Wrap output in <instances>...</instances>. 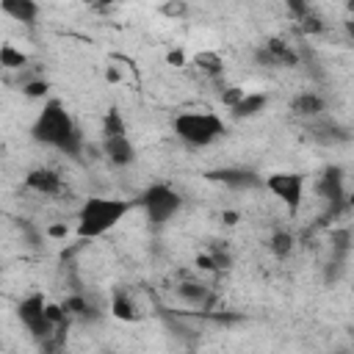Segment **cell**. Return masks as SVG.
Here are the masks:
<instances>
[{
  "label": "cell",
  "instance_id": "cell-21",
  "mask_svg": "<svg viewBox=\"0 0 354 354\" xmlns=\"http://www.w3.org/2000/svg\"><path fill=\"white\" fill-rule=\"evenodd\" d=\"M194 64H196L205 75H210V77H218V75L224 72V61H221V55H216V53H199V55L194 58Z\"/></svg>",
  "mask_w": 354,
  "mask_h": 354
},
{
  "label": "cell",
  "instance_id": "cell-28",
  "mask_svg": "<svg viewBox=\"0 0 354 354\" xmlns=\"http://www.w3.org/2000/svg\"><path fill=\"white\" fill-rule=\"evenodd\" d=\"M166 61H169L171 66H183V64H185V53H183V50H169V53H166Z\"/></svg>",
  "mask_w": 354,
  "mask_h": 354
},
{
  "label": "cell",
  "instance_id": "cell-15",
  "mask_svg": "<svg viewBox=\"0 0 354 354\" xmlns=\"http://www.w3.org/2000/svg\"><path fill=\"white\" fill-rule=\"evenodd\" d=\"M177 296L191 307H207L210 304V290L202 282H180L177 285Z\"/></svg>",
  "mask_w": 354,
  "mask_h": 354
},
{
  "label": "cell",
  "instance_id": "cell-12",
  "mask_svg": "<svg viewBox=\"0 0 354 354\" xmlns=\"http://www.w3.org/2000/svg\"><path fill=\"white\" fill-rule=\"evenodd\" d=\"M0 8H3V14H8L17 22H25V25H33L41 11L39 3H33V0H0Z\"/></svg>",
  "mask_w": 354,
  "mask_h": 354
},
{
  "label": "cell",
  "instance_id": "cell-19",
  "mask_svg": "<svg viewBox=\"0 0 354 354\" xmlns=\"http://www.w3.org/2000/svg\"><path fill=\"white\" fill-rule=\"evenodd\" d=\"M263 47L277 58V64H279V66H293V64H296V53H293L282 39H268Z\"/></svg>",
  "mask_w": 354,
  "mask_h": 354
},
{
  "label": "cell",
  "instance_id": "cell-25",
  "mask_svg": "<svg viewBox=\"0 0 354 354\" xmlns=\"http://www.w3.org/2000/svg\"><path fill=\"white\" fill-rule=\"evenodd\" d=\"M160 11H163L166 17H185V14H188V3H183V0H171V3H163Z\"/></svg>",
  "mask_w": 354,
  "mask_h": 354
},
{
  "label": "cell",
  "instance_id": "cell-16",
  "mask_svg": "<svg viewBox=\"0 0 354 354\" xmlns=\"http://www.w3.org/2000/svg\"><path fill=\"white\" fill-rule=\"evenodd\" d=\"M111 315L119 318V321H138V307L133 301V296H127L124 290H116L113 299H111Z\"/></svg>",
  "mask_w": 354,
  "mask_h": 354
},
{
  "label": "cell",
  "instance_id": "cell-8",
  "mask_svg": "<svg viewBox=\"0 0 354 354\" xmlns=\"http://www.w3.org/2000/svg\"><path fill=\"white\" fill-rule=\"evenodd\" d=\"M102 155L111 166L116 169H124L136 160V147L127 136H119V138H102Z\"/></svg>",
  "mask_w": 354,
  "mask_h": 354
},
{
  "label": "cell",
  "instance_id": "cell-14",
  "mask_svg": "<svg viewBox=\"0 0 354 354\" xmlns=\"http://www.w3.org/2000/svg\"><path fill=\"white\" fill-rule=\"evenodd\" d=\"M310 136H313L315 141H321V144H340V141H348V133H346L340 124H335V122H318V119H313Z\"/></svg>",
  "mask_w": 354,
  "mask_h": 354
},
{
  "label": "cell",
  "instance_id": "cell-13",
  "mask_svg": "<svg viewBox=\"0 0 354 354\" xmlns=\"http://www.w3.org/2000/svg\"><path fill=\"white\" fill-rule=\"evenodd\" d=\"M266 105H268V94L252 91V94H243V100H241L230 113H232V119H252V116H257L260 111H266Z\"/></svg>",
  "mask_w": 354,
  "mask_h": 354
},
{
  "label": "cell",
  "instance_id": "cell-31",
  "mask_svg": "<svg viewBox=\"0 0 354 354\" xmlns=\"http://www.w3.org/2000/svg\"><path fill=\"white\" fill-rule=\"evenodd\" d=\"M105 77H108V80H119V69H116V66H108V69H105Z\"/></svg>",
  "mask_w": 354,
  "mask_h": 354
},
{
  "label": "cell",
  "instance_id": "cell-32",
  "mask_svg": "<svg viewBox=\"0 0 354 354\" xmlns=\"http://www.w3.org/2000/svg\"><path fill=\"white\" fill-rule=\"evenodd\" d=\"M346 30H348V33L354 36V19H348V22H346Z\"/></svg>",
  "mask_w": 354,
  "mask_h": 354
},
{
  "label": "cell",
  "instance_id": "cell-5",
  "mask_svg": "<svg viewBox=\"0 0 354 354\" xmlns=\"http://www.w3.org/2000/svg\"><path fill=\"white\" fill-rule=\"evenodd\" d=\"M17 318L22 321V326H25L36 340H47V337L55 332V326H53L50 318H47V299H44V293H39V290L28 293V296L17 304Z\"/></svg>",
  "mask_w": 354,
  "mask_h": 354
},
{
  "label": "cell",
  "instance_id": "cell-20",
  "mask_svg": "<svg viewBox=\"0 0 354 354\" xmlns=\"http://www.w3.org/2000/svg\"><path fill=\"white\" fill-rule=\"evenodd\" d=\"M25 64H28V55L22 50H17L14 44H3L0 47V66H6V69H25Z\"/></svg>",
  "mask_w": 354,
  "mask_h": 354
},
{
  "label": "cell",
  "instance_id": "cell-29",
  "mask_svg": "<svg viewBox=\"0 0 354 354\" xmlns=\"http://www.w3.org/2000/svg\"><path fill=\"white\" fill-rule=\"evenodd\" d=\"M47 235H50V238H66L69 230H66V224H53V227L47 230Z\"/></svg>",
  "mask_w": 354,
  "mask_h": 354
},
{
  "label": "cell",
  "instance_id": "cell-11",
  "mask_svg": "<svg viewBox=\"0 0 354 354\" xmlns=\"http://www.w3.org/2000/svg\"><path fill=\"white\" fill-rule=\"evenodd\" d=\"M290 108H293V113L296 116H301V119H318L324 111H326V102H324V97L321 94H315V91H301V94H296L293 97V102H290Z\"/></svg>",
  "mask_w": 354,
  "mask_h": 354
},
{
  "label": "cell",
  "instance_id": "cell-10",
  "mask_svg": "<svg viewBox=\"0 0 354 354\" xmlns=\"http://www.w3.org/2000/svg\"><path fill=\"white\" fill-rule=\"evenodd\" d=\"M25 185L41 196H53L61 191V177L53 169H30L25 174Z\"/></svg>",
  "mask_w": 354,
  "mask_h": 354
},
{
  "label": "cell",
  "instance_id": "cell-9",
  "mask_svg": "<svg viewBox=\"0 0 354 354\" xmlns=\"http://www.w3.org/2000/svg\"><path fill=\"white\" fill-rule=\"evenodd\" d=\"M318 194L329 202V205H340L343 202V169L340 166H326L321 180H318Z\"/></svg>",
  "mask_w": 354,
  "mask_h": 354
},
{
  "label": "cell",
  "instance_id": "cell-2",
  "mask_svg": "<svg viewBox=\"0 0 354 354\" xmlns=\"http://www.w3.org/2000/svg\"><path fill=\"white\" fill-rule=\"evenodd\" d=\"M138 202L133 199H116V196H88L77 210V238H100L111 232Z\"/></svg>",
  "mask_w": 354,
  "mask_h": 354
},
{
  "label": "cell",
  "instance_id": "cell-24",
  "mask_svg": "<svg viewBox=\"0 0 354 354\" xmlns=\"http://www.w3.org/2000/svg\"><path fill=\"white\" fill-rule=\"evenodd\" d=\"M243 94H246L243 88H238V86H230V88H224V91H221V102H224V105L232 111V108H235V105L243 100Z\"/></svg>",
  "mask_w": 354,
  "mask_h": 354
},
{
  "label": "cell",
  "instance_id": "cell-33",
  "mask_svg": "<svg viewBox=\"0 0 354 354\" xmlns=\"http://www.w3.org/2000/svg\"><path fill=\"white\" fill-rule=\"evenodd\" d=\"M348 11H351V14H354V0H351V3H348Z\"/></svg>",
  "mask_w": 354,
  "mask_h": 354
},
{
  "label": "cell",
  "instance_id": "cell-6",
  "mask_svg": "<svg viewBox=\"0 0 354 354\" xmlns=\"http://www.w3.org/2000/svg\"><path fill=\"white\" fill-rule=\"evenodd\" d=\"M263 188L271 191V194L288 207L290 216L299 213L301 196H304V174H299V171H274V174L266 177Z\"/></svg>",
  "mask_w": 354,
  "mask_h": 354
},
{
  "label": "cell",
  "instance_id": "cell-1",
  "mask_svg": "<svg viewBox=\"0 0 354 354\" xmlns=\"http://www.w3.org/2000/svg\"><path fill=\"white\" fill-rule=\"evenodd\" d=\"M30 136L36 144L53 147V149L66 152L72 158H77L83 149L80 130L75 127V119L69 116V111L64 108L61 100H44V108L39 111V116L30 127Z\"/></svg>",
  "mask_w": 354,
  "mask_h": 354
},
{
  "label": "cell",
  "instance_id": "cell-23",
  "mask_svg": "<svg viewBox=\"0 0 354 354\" xmlns=\"http://www.w3.org/2000/svg\"><path fill=\"white\" fill-rule=\"evenodd\" d=\"M64 310H66V315L72 318V315H80V318H86L88 315V304H86V299L83 296H69L66 301H64Z\"/></svg>",
  "mask_w": 354,
  "mask_h": 354
},
{
  "label": "cell",
  "instance_id": "cell-4",
  "mask_svg": "<svg viewBox=\"0 0 354 354\" xmlns=\"http://www.w3.org/2000/svg\"><path fill=\"white\" fill-rule=\"evenodd\" d=\"M136 202L147 210V218H149L152 227H163V224L180 210V205H183L180 194H177L174 188H169L166 183H155V185H149Z\"/></svg>",
  "mask_w": 354,
  "mask_h": 354
},
{
  "label": "cell",
  "instance_id": "cell-3",
  "mask_svg": "<svg viewBox=\"0 0 354 354\" xmlns=\"http://www.w3.org/2000/svg\"><path fill=\"white\" fill-rule=\"evenodd\" d=\"M177 138H183L188 147H210L213 141H218L227 133V124L221 116L210 113V111H185L177 113L171 122Z\"/></svg>",
  "mask_w": 354,
  "mask_h": 354
},
{
  "label": "cell",
  "instance_id": "cell-26",
  "mask_svg": "<svg viewBox=\"0 0 354 354\" xmlns=\"http://www.w3.org/2000/svg\"><path fill=\"white\" fill-rule=\"evenodd\" d=\"M210 257H213L216 268H230V266H232V257H230V252H227V249L213 246V249H210Z\"/></svg>",
  "mask_w": 354,
  "mask_h": 354
},
{
  "label": "cell",
  "instance_id": "cell-17",
  "mask_svg": "<svg viewBox=\"0 0 354 354\" xmlns=\"http://www.w3.org/2000/svg\"><path fill=\"white\" fill-rule=\"evenodd\" d=\"M119 136H127V124H124L122 111L111 105L102 116V138H119Z\"/></svg>",
  "mask_w": 354,
  "mask_h": 354
},
{
  "label": "cell",
  "instance_id": "cell-34",
  "mask_svg": "<svg viewBox=\"0 0 354 354\" xmlns=\"http://www.w3.org/2000/svg\"><path fill=\"white\" fill-rule=\"evenodd\" d=\"M102 354H111V351H102Z\"/></svg>",
  "mask_w": 354,
  "mask_h": 354
},
{
  "label": "cell",
  "instance_id": "cell-30",
  "mask_svg": "<svg viewBox=\"0 0 354 354\" xmlns=\"http://www.w3.org/2000/svg\"><path fill=\"white\" fill-rule=\"evenodd\" d=\"M221 221L232 227V224H238V213H235V210H224V213H221Z\"/></svg>",
  "mask_w": 354,
  "mask_h": 354
},
{
  "label": "cell",
  "instance_id": "cell-7",
  "mask_svg": "<svg viewBox=\"0 0 354 354\" xmlns=\"http://www.w3.org/2000/svg\"><path fill=\"white\" fill-rule=\"evenodd\" d=\"M210 183H221L227 188H235V191H243V188H263L266 177H260L257 171L252 169H241V166H221V169H210L205 174Z\"/></svg>",
  "mask_w": 354,
  "mask_h": 354
},
{
  "label": "cell",
  "instance_id": "cell-27",
  "mask_svg": "<svg viewBox=\"0 0 354 354\" xmlns=\"http://www.w3.org/2000/svg\"><path fill=\"white\" fill-rule=\"evenodd\" d=\"M194 263H196V268H202V271H218L210 254H196V260H194Z\"/></svg>",
  "mask_w": 354,
  "mask_h": 354
},
{
  "label": "cell",
  "instance_id": "cell-18",
  "mask_svg": "<svg viewBox=\"0 0 354 354\" xmlns=\"http://www.w3.org/2000/svg\"><path fill=\"white\" fill-rule=\"evenodd\" d=\"M293 235L288 232V230H277L271 238H268V249H271V254L274 257H279V260H285L290 252H293Z\"/></svg>",
  "mask_w": 354,
  "mask_h": 354
},
{
  "label": "cell",
  "instance_id": "cell-22",
  "mask_svg": "<svg viewBox=\"0 0 354 354\" xmlns=\"http://www.w3.org/2000/svg\"><path fill=\"white\" fill-rule=\"evenodd\" d=\"M47 91H50V83H47L44 77H28V80L22 83V94L30 97V100H44Z\"/></svg>",
  "mask_w": 354,
  "mask_h": 354
}]
</instances>
